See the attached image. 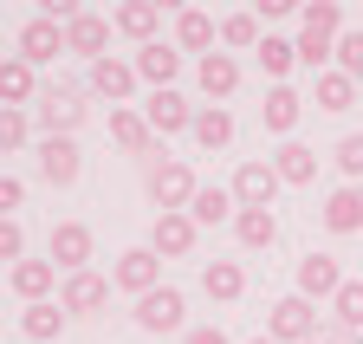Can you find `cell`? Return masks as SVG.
<instances>
[{
    "instance_id": "6da1fadb",
    "label": "cell",
    "mask_w": 363,
    "mask_h": 344,
    "mask_svg": "<svg viewBox=\"0 0 363 344\" xmlns=\"http://www.w3.org/2000/svg\"><path fill=\"white\" fill-rule=\"evenodd\" d=\"M195 195H201V182H195L189 162H156L150 169V201H156V214H189Z\"/></svg>"
},
{
    "instance_id": "7a4b0ae2",
    "label": "cell",
    "mask_w": 363,
    "mask_h": 344,
    "mask_svg": "<svg viewBox=\"0 0 363 344\" xmlns=\"http://www.w3.org/2000/svg\"><path fill=\"white\" fill-rule=\"evenodd\" d=\"M266 338H279V344H305V338H318V312H311V299H279L272 306V318H266Z\"/></svg>"
},
{
    "instance_id": "3957f363",
    "label": "cell",
    "mask_w": 363,
    "mask_h": 344,
    "mask_svg": "<svg viewBox=\"0 0 363 344\" xmlns=\"http://www.w3.org/2000/svg\"><path fill=\"white\" fill-rule=\"evenodd\" d=\"M111 279H117L123 292H136V299H150V292L162 286V253H156V247H130Z\"/></svg>"
},
{
    "instance_id": "277c9868",
    "label": "cell",
    "mask_w": 363,
    "mask_h": 344,
    "mask_svg": "<svg viewBox=\"0 0 363 344\" xmlns=\"http://www.w3.org/2000/svg\"><path fill=\"white\" fill-rule=\"evenodd\" d=\"M59 52H72L59 20H45V13H39V20H26V26H20V59H26V65H52Z\"/></svg>"
},
{
    "instance_id": "5b68a950",
    "label": "cell",
    "mask_w": 363,
    "mask_h": 344,
    "mask_svg": "<svg viewBox=\"0 0 363 344\" xmlns=\"http://www.w3.org/2000/svg\"><path fill=\"white\" fill-rule=\"evenodd\" d=\"M195 214H156V228H150V247L162 253V260H189L195 253Z\"/></svg>"
},
{
    "instance_id": "8992f818",
    "label": "cell",
    "mask_w": 363,
    "mask_h": 344,
    "mask_svg": "<svg viewBox=\"0 0 363 344\" xmlns=\"http://www.w3.org/2000/svg\"><path fill=\"white\" fill-rule=\"evenodd\" d=\"M182 312H189V299L175 286H156L150 299H136V325L143 331H182Z\"/></svg>"
},
{
    "instance_id": "52a82bcc",
    "label": "cell",
    "mask_w": 363,
    "mask_h": 344,
    "mask_svg": "<svg viewBox=\"0 0 363 344\" xmlns=\"http://www.w3.org/2000/svg\"><path fill=\"white\" fill-rule=\"evenodd\" d=\"M272 195H279V169L272 162H240L234 169V201L240 208H272Z\"/></svg>"
},
{
    "instance_id": "ba28073f",
    "label": "cell",
    "mask_w": 363,
    "mask_h": 344,
    "mask_svg": "<svg viewBox=\"0 0 363 344\" xmlns=\"http://www.w3.org/2000/svg\"><path fill=\"white\" fill-rule=\"evenodd\" d=\"M78 169H84V156H78L72 137H45V143H39V176H45V182L72 189V182H78Z\"/></svg>"
},
{
    "instance_id": "9c48e42d",
    "label": "cell",
    "mask_w": 363,
    "mask_h": 344,
    "mask_svg": "<svg viewBox=\"0 0 363 344\" xmlns=\"http://www.w3.org/2000/svg\"><path fill=\"white\" fill-rule=\"evenodd\" d=\"M143 117H150V131H156V137L195 131V104H182V91H156V98L143 104Z\"/></svg>"
},
{
    "instance_id": "30bf717a",
    "label": "cell",
    "mask_w": 363,
    "mask_h": 344,
    "mask_svg": "<svg viewBox=\"0 0 363 344\" xmlns=\"http://www.w3.org/2000/svg\"><path fill=\"white\" fill-rule=\"evenodd\" d=\"M337 292H344L337 260H325V253H305V260H298V299H337Z\"/></svg>"
},
{
    "instance_id": "8fae6325",
    "label": "cell",
    "mask_w": 363,
    "mask_h": 344,
    "mask_svg": "<svg viewBox=\"0 0 363 344\" xmlns=\"http://www.w3.org/2000/svg\"><path fill=\"white\" fill-rule=\"evenodd\" d=\"M65 46H72V52H84L91 65H98V59H104V46H111V20L84 7V13H78V20L65 26Z\"/></svg>"
},
{
    "instance_id": "7c38bea8",
    "label": "cell",
    "mask_w": 363,
    "mask_h": 344,
    "mask_svg": "<svg viewBox=\"0 0 363 344\" xmlns=\"http://www.w3.org/2000/svg\"><path fill=\"white\" fill-rule=\"evenodd\" d=\"M84 260H91V228H84V221H59V228H52V267L84 273Z\"/></svg>"
},
{
    "instance_id": "4fadbf2b",
    "label": "cell",
    "mask_w": 363,
    "mask_h": 344,
    "mask_svg": "<svg viewBox=\"0 0 363 344\" xmlns=\"http://www.w3.org/2000/svg\"><path fill=\"white\" fill-rule=\"evenodd\" d=\"M111 26L123 39H143V46H156V26H162V7L156 0H123V7L111 13Z\"/></svg>"
},
{
    "instance_id": "5bb4252c",
    "label": "cell",
    "mask_w": 363,
    "mask_h": 344,
    "mask_svg": "<svg viewBox=\"0 0 363 344\" xmlns=\"http://www.w3.org/2000/svg\"><path fill=\"white\" fill-rule=\"evenodd\" d=\"M78 117H84V104L65 91V84H52V91H39V123H45V131H52V137H72L78 131Z\"/></svg>"
},
{
    "instance_id": "9a60e30c",
    "label": "cell",
    "mask_w": 363,
    "mask_h": 344,
    "mask_svg": "<svg viewBox=\"0 0 363 344\" xmlns=\"http://www.w3.org/2000/svg\"><path fill=\"white\" fill-rule=\"evenodd\" d=\"M52 279H59V267H52V260H20V267H7V286L26 299V306H45Z\"/></svg>"
},
{
    "instance_id": "2e32d148",
    "label": "cell",
    "mask_w": 363,
    "mask_h": 344,
    "mask_svg": "<svg viewBox=\"0 0 363 344\" xmlns=\"http://www.w3.org/2000/svg\"><path fill=\"white\" fill-rule=\"evenodd\" d=\"M214 39H220V26H214L201 7H182V13H175V46H182V52H201V59H208Z\"/></svg>"
},
{
    "instance_id": "e0dca14e",
    "label": "cell",
    "mask_w": 363,
    "mask_h": 344,
    "mask_svg": "<svg viewBox=\"0 0 363 344\" xmlns=\"http://www.w3.org/2000/svg\"><path fill=\"white\" fill-rule=\"evenodd\" d=\"M175 72H182V52L175 46H143V52H136V78L156 84V91H175Z\"/></svg>"
},
{
    "instance_id": "ac0fdd59",
    "label": "cell",
    "mask_w": 363,
    "mask_h": 344,
    "mask_svg": "<svg viewBox=\"0 0 363 344\" xmlns=\"http://www.w3.org/2000/svg\"><path fill=\"white\" fill-rule=\"evenodd\" d=\"M111 143H123L130 156H150L156 150V131H150L143 111H111Z\"/></svg>"
},
{
    "instance_id": "d6986e66",
    "label": "cell",
    "mask_w": 363,
    "mask_h": 344,
    "mask_svg": "<svg viewBox=\"0 0 363 344\" xmlns=\"http://www.w3.org/2000/svg\"><path fill=\"white\" fill-rule=\"evenodd\" d=\"M104 299H111V279H98L91 267H84V273H65V299H59L65 312H98Z\"/></svg>"
},
{
    "instance_id": "ffe728a7",
    "label": "cell",
    "mask_w": 363,
    "mask_h": 344,
    "mask_svg": "<svg viewBox=\"0 0 363 344\" xmlns=\"http://www.w3.org/2000/svg\"><path fill=\"white\" fill-rule=\"evenodd\" d=\"M195 78H201V91H208V98H234V84H240V59H234V52H208V59L195 65Z\"/></svg>"
},
{
    "instance_id": "44dd1931",
    "label": "cell",
    "mask_w": 363,
    "mask_h": 344,
    "mask_svg": "<svg viewBox=\"0 0 363 344\" xmlns=\"http://www.w3.org/2000/svg\"><path fill=\"white\" fill-rule=\"evenodd\" d=\"M91 91L111 98V104H123V98L136 91V65H123V59H98V65H91Z\"/></svg>"
},
{
    "instance_id": "7402d4cb",
    "label": "cell",
    "mask_w": 363,
    "mask_h": 344,
    "mask_svg": "<svg viewBox=\"0 0 363 344\" xmlns=\"http://www.w3.org/2000/svg\"><path fill=\"white\" fill-rule=\"evenodd\" d=\"M234 234H240L247 253H259V247L279 240V214H272V208H240V214H234Z\"/></svg>"
},
{
    "instance_id": "603a6c76",
    "label": "cell",
    "mask_w": 363,
    "mask_h": 344,
    "mask_svg": "<svg viewBox=\"0 0 363 344\" xmlns=\"http://www.w3.org/2000/svg\"><path fill=\"white\" fill-rule=\"evenodd\" d=\"M189 214H195V228H220L227 214H240V201H234V189H220V182H201V195L189 201Z\"/></svg>"
},
{
    "instance_id": "cb8c5ba5",
    "label": "cell",
    "mask_w": 363,
    "mask_h": 344,
    "mask_svg": "<svg viewBox=\"0 0 363 344\" xmlns=\"http://www.w3.org/2000/svg\"><path fill=\"white\" fill-rule=\"evenodd\" d=\"M325 228L331 234H357L363 228V189H331L325 195Z\"/></svg>"
},
{
    "instance_id": "d4e9b609",
    "label": "cell",
    "mask_w": 363,
    "mask_h": 344,
    "mask_svg": "<svg viewBox=\"0 0 363 344\" xmlns=\"http://www.w3.org/2000/svg\"><path fill=\"white\" fill-rule=\"evenodd\" d=\"M298 111H305V98L292 91V84H272V91H266V104H259V117H266V131H292V123H298Z\"/></svg>"
},
{
    "instance_id": "484cf974",
    "label": "cell",
    "mask_w": 363,
    "mask_h": 344,
    "mask_svg": "<svg viewBox=\"0 0 363 344\" xmlns=\"http://www.w3.org/2000/svg\"><path fill=\"white\" fill-rule=\"evenodd\" d=\"M344 26V7H337V0H311V7H298V33H311V39H331V46H337V33Z\"/></svg>"
},
{
    "instance_id": "4316f807",
    "label": "cell",
    "mask_w": 363,
    "mask_h": 344,
    "mask_svg": "<svg viewBox=\"0 0 363 344\" xmlns=\"http://www.w3.org/2000/svg\"><path fill=\"white\" fill-rule=\"evenodd\" d=\"M201 292L227 306V299H240V292H247V273H240L234 260H208V267H201Z\"/></svg>"
},
{
    "instance_id": "83f0119b",
    "label": "cell",
    "mask_w": 363,
    "mask_h": 344,
    "mask_svg": "<svg viewBox=\"0 0 363 344\" xmlns=\"http://www.w3.org/2000/svg\"><path fill=\"white\" fill-rule=\"evenodd\" d=\"M350 104H363L357 78H344L337 65H331V72H318V111H350Z\"/></svg>"
},
{
    "instance_id": "f1b7e54d",
    "label": "cell",
    "mask_w": 363,
    "mask_h": 344,
    "mask_svg": "<svg viewBox=\"0 0 363 344\" xmlns=\"http://www.w3.org/2000/svg\"><path fill=\"white\" fill-rule=\"evenodd\" d=\"M39 91V84H33V65L13 52L7 65H0V98H7V111H26V98Z\"/></svg>"
},
{
    "instance_id": "f546056e",
    "label": "cell",
    "mask_w": 363,
    "mask_h": 344,
    "mask_svg": "<svg viewBox=\"0 0 363 344\" xmlns=\"http://www.w3.org/2000/svg\"><path fill=\"white\" fill-rule=\"evenodd\" d=\"M195 143H201V150H227V143H234V117H227L220 104L195 111Z\"/></svg>"
},
{
    "instance_id": "4dcf8cb0",
    "label": "cell",
    "mask_w": 363,
    "mask_h": 344,
    "mask_svg": "<svg viewBox=\"0 0 363 344\" xmlns=\"http://www.w3.org/2000/svg\"><path fill=\"white\" fill-rule=\"evenodd\" d=\"M220 46L259 52V46H266V39H259V13H227V20H220Z\"/></svg>"
},
{
    "instance_id": "1f68e13d",
    "label": "cell",
    "mask_w": 363,
    "mask_h": 344,
    "mask_svg": "<svg viewBox=\"0 0 363 344\" xmlns=\"http://www.w3.org/2000/svg\"><path fill=\"white\" fill-rule=\"evenodd\" d=\"M272 169H279V182H311V176H318V150H305V143H286L279 156H272Z\"/></svg>"
},
{
    "instance_id": "d6a6232c",
    "label": "cell",
    "mask_w": 363,
    "mask_h": 344,
    "mask_svg": "<svg viewBox=\"0 0 363 344\" xmlns=\"http://www.w3.org/2000/svg\"><path fill=\"white\" fill-rule=\"evenodd\" d=\"M20 331H26L33 344L59 338V331H65V306H26V312H20Z\"/></svg>"
},
{
    "instance_id": "836d02e7",
    "label": "cell",
    "mask_w": 363,
    "mask_h": 344,
    "mask_svg": "<svg viewBox=\"0 0 363 344\" xmlns=\"http://www.w3.org/2000/svg\"><path fill=\"white\" fill-rule=\"evenodd\" d=\"M331 312H337V331H363V279H344V292L331 299Z\"/></svg>"
},
{
    "instance_id": "e575fe53",
    "label": "cell",
    "mask_w": 363,
    "mask_h": 344,
    "mask_svg": "<svg viewBox=\"0 0 363 344\" xmlns=\"http://www.w3.org/2000/svg\"><path fill=\"white\" fill-rule=\"evenodd\" d=\"M253 59H259V65H266L272 78H286V72L298 65V39H279V33H266V46H259Z\"/></svg>"
},
{
    "instance_id": "d590c367",
    "label": "cell",
    "mask_w": 363,
    "mask_h": 344,
    "mask_svg": "<svg viewBox=\"0 0 363 344\" xmlns=\"http://www.w3.org/2000/svg\"><path fill=\"white\" fill-rule=\"evenodd\" d=\"M337 72L344 78H363V33H344L337 39Z\"/></svg>"
},
{
    "instance_id": "8d00e7d4",
    "label": "cell",
    "mask_w": 363,
    "mask_h": 344,
    "mask_svg": "<svg viewBox=\"0 0 363 344\" xmlns=\"http://www.w3.org/2000/svg\"><path fill=\"white\" fill-rule=\"evenodd\" d=\"M33 137V117L26 111H7V117H0V150H20Z\"/></svg>"
},
{
    "instance_id": "74e56055",
    "label": "cell",
    "mask_w": 363,
    "mask_h": 344,
    "mask_svg": "<svg viewBox=\"0 0 363 344\" xmlns=\"http://www.w3.org/2000/svg\"><path fill=\"white\" fill-rule=\"evenodd\" d=\"M337 169L350 176V189L363 182V137H344V143H337Z\"/></svg>"
},
{
    "instance_id": "f35d334b",
    "label": "cell",
    "mask_w": 363,
    "mask_h": 344,
    "mask_svg": "<svg viewBox=\"0 0 363 344\" xmlns=\"http://www.w3.org/2000/svg\"><path fill=\"white\" fill-rule=\"evenodd\" d=\"M20 247H26L20 221H0V260H13V267H20Z\"/></svg>"
},
{
    "instance_id": "ab89813d",
    "label": "cell",
    "mask_w": 363,
    "mask_h": 344,
    "mask_svg": "<svg viewBox=\"0 0 363 344\" xmlns=\"http://www.w3.org/2000/svg\"><path fill=\"white\" fill-rule=\"evenodd\" d=\"M26 201V182L20 176H0V208H20Z\"/></svg>"
},
{
    "instance_id": "60d3db41",
    "label": "cell",
    "mask_w": 363,
    "mask_h": 344,
    "mask_svg": "<svg viewBox=\"0 0 363 344\" xmlns=\"http://www.w3.org/2000/svg\"><path fill=\"white\" fill-rule=\"evenodd\" d=\"M259 20H292V0H259Z\"/></svg>"
},
{
    "instance_id": "b9f144b4",
    "label": "cell",
    "mask_w": 363,
    "mask_h": 344,
    "mask_svg": "<svg viewBox=\"0 0 363 344\" xmlns=\"http://www.w3.org/2000/svg\"><path fill=\"white\" fill-rule=\"evenodd\" d=\"M189 344H227V331H214V325H195V331H189Z\"/></svg>"
},
{
    "instance_id": "7bdbcfd3",
    "label": "cell",
    "mask_w": 363,
    "mask_h": 344,
    "mask_svg": "<svg viewBox=\"0 0 363 344\" xmlns=\"http://www.w3.org/2000/svg\"><path fill=\"white\" fill-rule=\"evenodd\" d=\"M325 344H357V338H337V331H331V338H325Z\"/></svg>"
},
{
    "instance_id": "ee69618b",
    "label": "cell",
    "mask_w": 363,
    "mask_h": 344,
    "mask_svg": "<svg viewBox=\"0 0 363 344\" xmlns=\"http://www.w3.org/2000/svg\"><path fill=\"white\" fill-rule=\"evenodd\" d=\"M247 344H279V338H247Z\"/></svg>"
},
{
    "instance_id": "f6af8a7d",
    "label": "cell",
    "mask_w": 363,
    "mask_h": 344,
    "mask_svg": "<svg viewBox=\"0 0 363 344\" xmlns=\"http://www.w3.org/2000/svg\"><path fill=\"white\" fill-rule=\"evenodd\" d=\"M357 344H363V331H357Z\"/></svg>"
}]
</instances>
